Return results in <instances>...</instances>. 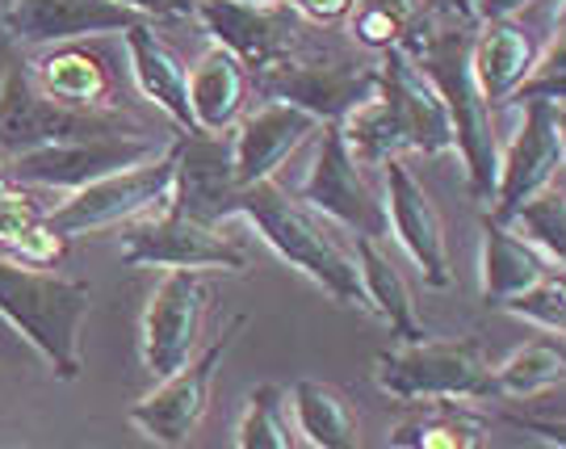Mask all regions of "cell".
I'll return each mask as SVG.
<instances>
[{
  "label": "cell",
  "mask_w": 566,
  "mask_h": 449,
  "mask_svg": "<svg viewBox=\"0 0 566 449\" xmlns=\"http://www.w3.org/2000/svg\"><path fill=\"white\" fill-rule=\"evenodd\" d=\"M382 67V93L374 102L357 105L340 123L344 144L361 164H386L399 152H424V156H458L453 123H449L446 97L437 84L420 72L407 46H390L378 55Z\"/></svg>",
  "instance_id": "1"
},
{
  "label": "cell",
  "mask_w": 566,
  "mask_h": 449,
  "mask_svg": "<svg viewBox=\"0 0 566 449\" xmlns=\"http://www.w3.org/2000/svg\"><path fill=\"white\" fill-rule=\"evenodd\" d=\"M470 42H474V21H432L420 13V21L407 34V51L420 63L437 93L446 97L453 139H458V160L465 168V185L474 202L491 206L495 194V168H500V139L491 123V102L474 81L470 67Z\"/></svg>",
  "instance_id": "2"
},
{
  "label": "cell",
  "mask_w": 566,
  "mask_h": 449,
  "mask_svg": "<svg viewBox=\"0 0 566 449\" xmlns=\"http://www.w3.org/2000/svg\"><path fill=\"white\" fill-rule=\"evenodd\" d=\"M227 219H243L264 244L282 257L285 265L311 278L336 303L365 306L357 261L332 240L324 219L306 202L290 198L277 181H256L235 189V198L227 206Z\"/></svg>",
  "instance_id": "3"
},
{
  "label": "cell",
  "mask_w": 566,
  "mask_h": 449,
  "mask_svg": "<svg viewBox=\"0 0 566 449\" xmlns=\"http://www.w3.org/2000/svg\"><path fill=\"white\" fill-rule=\"evenodd\" d=\"M93 294L76 278L0 257V320L42 357L63 383L81 378V327Z\"/></svg>",
  "instance_id": "4"
},
{
  "label": "cell",
  "mask_w": 566,
  "mask_h": 449,
  "mask_svg": "<svg viewBox=\"0 0 566 449\" xmlns=\"http://www.w3.org/2000/svg\"><path fill=\"white\" fill-rule=\"evenodd\" d=\"M177 144V135H151L147 126L135 118L122 126H105L93 135H72V139H55V144L30 147L9 160H0V177L30 189H81L88 181H102L109 173L135 168V164L160 160L168 147Z\"/></svg>",
  "instance_id": "5"
},
{
  "label": "cell",
  "mask_w": 566,
  "mask_h": 449,
  "mask_svg": "<svg viewBox=\"0 0 566 449\" xmlns=\"http://www.w3.org/2000/svg\"><path fill=\"white\" fill-rule=\"evenodd\" d=\"M374 383L399 404H449L495 395L491 362L474 341H399L374 357Z\"/></svg>",
  "instance_id": "6"
},
{
  "label": "cell",
  "mask_w": 566,
  "mask_h": 449,
  "mask_svg": "<svg viewBox=\"0 0 566 449\" xmlns=\"http://www.w3.org/2000/svg\"><path fill=\"white\" fill-rule=\"evenodd\" d=\"M172 189H177V144L168 147L160 160L135 164V168H122V173H109L102 181L72 189L60 206L46 210V227L60 240H76V236L105 231V227L135 223V219L168 210Z\"/></svg>",
  "instance_id": "7"
},
{
  "label": "cell",
  "mask_w": 566,
  "mask_h": 449,
  "mask_svg": "<svg viewBox=\"0 0 566 449\" xmlns=\"http://www.w3.org/2000/svg\"><path fill=\"white\" fill-rule=\"evenodd\" d=\"M240 332L243 315H235L202 353H193L181 369H172L168 378H160V387L151 390V395H143L139 404H130V411H126L130 429H139L147 441H156L164 449L189 446V437L198 432L206 408H210L214 374H219V366H223V357L231 353Z\"/></svg>",
  "instance_id": "8"
},
{
  "label": "cell",
  "mask_w": 566,
  "mask_h": 449,
  "mask_svg": "<svg viewBox=\"0 0 566 449\" xmlns=\"http://www.w3.org/2000/svg\"><path fill=\"white\" fill-rule=\"evenodd\" d=\"M378 88H382L378 63H357L344 55H290L261 72V93L269 102L298 105L324 126L344 123L357 105L374 102Z\"/></svg>",
  "instance_id": "9"
},
{
  "label": "cell",
  "mask_w": 566,
  "mask_h": 449,
  "mask_svg": "<svg viewBox=\"0 0 566 449\" xmlns=\"http://www.w3.org/2000/svg\"><path fill=\"white\" fill-rule=\"evenodd\" d=\"M365 164L348 152L340 126H324L319 130V147L315 160L306 168L303 185H298V202H306L319 219L340 223L353 231L357 240H382L386 236V206L382 194L365 181Z\"/></svg>",
  "instance_id": "10"
},
{
  "label": "cell",
  "mask_w": 566,
  "mask_h": 449,
  "mask_svg": "<svg viewBox=\"0 0 566 449\" xmlns=\"http://www.w3.org/2000/svg\"><path fill=\"white\" fill-rule=\"evenodd\" d=\"M516 105H521V123L512 130V139L500 147V168H495V194H491L495 223H507L528 198H537L546 185L558 181V168H566L554 102L516 97Z\"/></svg>",
  "instance_id": "11"
},
{
  "label": "cell",
  "mask_w": 566,
  "mask_h": 449,
  "mask_svg": "<svg viewBox=\"0 0 566 449\" xmlns=\"http://www.w3.org/2000/svg\"><path fill=\"white\" fill-rule=\"evenodd\" d=\"M122 123H130V118L118 109H76V105L46 97L34 81V72L18 60L9 81H4V97H0V160L30 152V147L72 139V135H93V130Z\"/></svg>",
  "instance_id": "12"
},
{
  "label": "cell",
  "mask_w": 566,
  "mask_h": 449,
  "mask_svg": "<svg viewBox=\"0 0 566 449\" xmlns=\"http://www.w3.org/2000/svg\"><path fill=\"white\" fill-rule=\"evenodd\" d=\"M122 261L126 265H151V269H189V273H243L248 257L235 248L219 227H206L189 215L160 210L126 223L122 236Z\"/></svg>",
  "instance_id": "13"
},
{
  "label": "cell",
  "mask_w": 566,
  "mask_h": 449,
  "mask_svg": "<svg viewBox=\"0 0 566 449\" xmlns=\"http://www.w3.org/2000/svg\"><path fill=\"white\" fill-rule=\"evenodd\" d=\"M382 206L386 236H395V244L407 252V261L424 278V286L446 290L453 282V269H449V240L441 210L399 156L382 164Z\"/></svg>",
  "instance_id": "14"
},
{
  "label": "cell",
  "mask_w": 566,
  "mask_h": 449,
  "mask_svg": "<svg viewBox=\"0 0 566 449\" xmlns=\"http://www.w3.org/2000/svg\"><path fill=\"white\" fill-rule=\"evenodd\" d=\"M206 290L202 273L189 269H168L143 311V366L156 378H168L181 369L202 341V315H206Z\"/></svg>",
  "instance_id": "15"
},
{
  "label": "cell",
  "mask_w": 566,
  "mask_h": 449,
  "mask_svg": "<svg viewBox=\"0 0 566 449\" xmlns=\"http://www.w3.org/2000/svg\"><path fill=\"white\" fill-rule=\"evenodd\" d=\"M135 21H143L135 9L118 0H9L4 4V39L13 46H63V42L102 39V34H122Z\"/></svg>",
  "instance_id": "16"
},
{
  "label": "cell",
  "mask_w": 566,
  "mask_h": 449,
  "mask_svg": "<svg viewBox=\"0 0 566 449\" xmlns=\"http://www.w3.org/2000/svg\"><path fill=\"white\" fill-rule=\"evenodd\" d=\"M324 130V123L315 114H306L290 102H269L256 105L252 114H243L240 123L231 126V173L235 185H256L273 181L282 168L306 139H315Z\"/></svg>",
  "instance_id": "17"
},
{
  "label": "cell",
  "mask_w": 566,
  "mask_h": 449,
  "mask_svg": "<svg viewBox=\"0 0 566 449\" xmlns=\"http://www.w3.org/2000/svg\"><path fill=\"white\" fill-rule=\"evenodd\" d=\"M193 18L202 21L214 46L231 51L248 72H264L273 63L290 60L294 18L285 13V4L256 9V4H240V0H193Z\"/></svg>",
  "instance_id": "18"
},
{
  "label": "cell",
  "mask_w": 566,
  "mask_h": 449,
  "mask_svg": "<svg viewBox=\"0 0 566 449\" xmlns=\"http://www.w3.org/2000/svg\"><path fill=\"white\" fill-rule=\"evenodd\" d=\"M537 60H542V46L528 25H521L516 18L479 21L474 42H470V67L491 105L512 102L537 72Z\"/></svg>",
  "instance_id": "19"
},
{
  "label": "cell",
  "mask_w": 566,
  "mask_h": 449,
  "mask_svg": "<svg viewBox=\"0 0 566 449\" xmlns=\"http://www.w3.org/2000/svg\"><path fill=\"white\" fill-rule=\"evenodd\" d=\"M126 39V60L130 76L139 84V93L160 109L168 123L181 135H193V114H189V67L181 55L156 34V25L143 18L130 30H122Z\"/></svg>",
  "instance_id": "20"
},
{
  "label": "cell",
  "mask_w": 566,
  "mask_h": 449,
  "mask_svg": "<svg viewBox=\"0 0 566 449\" xmlns=\"http://www.w3.org/2000/svg\"><path fill=\"white\" fill-rule=\"evenodd\" d=\"M248 93H252V72L231 51H223V46L202 51L198 63L189 67V114H193V130H202V135H227L248 114Z\"/></svg>",
  "instance_id": "21"
},
{
  "label": "cell",
  "mask_w": 566,
  "mask_h": 449,
  "mask_svg": "<svg viewBox=\"0 0 566 449\" xmlns=\"http://www.w3.org/2000/svg\"><path fill=\"white\" fill-rule=\"evenodd\" d=\"M549 273V261L528 244L525 236H516L507 223H495L491 215L483 219V257H479V286L483 299L495 306L521 299Z\"/></svg>",
  "instance_id": "22"
},
{
  "label": "cell",
  "mask_w": 566,
  "mask_h": 449,
  "mask_svg": "<svg viewBox=\"0 0 566 449\" xmlns=\"http://www.w3.org/2000/svg\"><path fill=\"white\" fill-rule=\"evenodd\" d=\"M34 81L46 97L76 109H109V93H114V76L105 67L102 55L84 51L76 42L63 46H46L39 60L30 63Z\"/></svg>",
  "instance_id": "23"
},
{
  "label": "cell",
  "mask_w": 566,
  "mask_h": 449,
  "mask_svg": "<svg viewBox=\"0 0 566 449\" xmlns=\"http://www.w3.org/2000/svg\"><path fill=\"white\" fill-rule=\"evenodd\" d=\"M357 273H361L365 306L390 327L395 341H424L428 332L416 315V294L407 286L403 269L382 252L378 240H357Z\"/></svg>",
  "instance_id": "24"
},
{
  "label": "cell",
  "mask_w": 566,
  "mask_h": 449,
  "mask_svg": "<svg viewBox=\"0 0 566 449\" xmlns=\"http://www.w3.org/2000/svg\"><path fill=\"white\" fill-rule=\"evenodd\" d=\"M285 404L294 416V432L311 449H361L357 441V416L336 387L303 378L285 390Z\"/></svg>",
  "instance_id": "25"
},
{
  "label": "cell",
  "mask_w": 566,
  "mask_h": 449,
  "mask_svg": "<svg viewBox=\"0 0 566 449\" xmlns=\"http://www.w3.org/2000/svg\"><path fill=\"white\" fill-rule=\"evenodd\" d=\"M67 240H60L46 227V210L30 194V185H18L0 177V248L18 252L30 265H46L63 252Z\"/></svg>",
  "instance_id": "26"
},
{
  "label": "cell",
  "mask_w": 566,
  "mask_h": 449,
  "mask_svg": "<svg viewBox=\"0 0 566 449\" xmlns=\"http://www.w3.org/2000/svg\"><path fill=\"white\" fill-rule=\"evenodd\" d=\"M566 383V345L554 336H537L528 345L512 348L500 366L491 369V390L504 399H537Z\"/></svg>",
  "instance_id": "27"
},
{
  "label": "cell",
  "mask_w": 566,
  "mask_h": 449,
  "mask_svg": "<svg viewBox=\"0 0 566 449\" xmlns=\"http://www.w3.org/2000/svg\"><path fill=\"white\" fill-rule=\"evenodd\" d=\"M395 449H483L486 425L474 411L462 408H432L424 416H411L390 432Z\"/></svg>",
  "instance_id": "28"
},
{
  "label": "cell",
  "mask_w": 566,
  "mask_h": 449,
  "mask_svg": "<svg viewBox=\"0 0 566 449\" xmlns=\"http://www.w3.org/2000/svg\"><path fill=\"white\" fill-rule=\"evenodd\" d=\"M235 449H298V432L290 425L285 390L273 383L248 390L235 425Z\"/></svg>",
  "instance_id": "29"
},
{
  "label": "cell",
  "mask_w": 566,
  "mask_h": 449,
  "mask_svg": "<svg viewBox=\"0 0 566 449\" xmlns=\"http://www.w3.org/2000/svg\"><path fill=\"white\" fill-rule=\"evenodd\" d=\"M507 227L516 231V236H525L528 244L537 248L546 261L566 269V189L558 181L546 185L537 198H528Z\"/></svg>",
  "instance_id": "30"
},
{
  "label": "cell",
  "mask_w": 566,
  "mask_h": 449,
  "mask_svg": "<svg viewBox=\"0 0 566 449\" xmlns=\"http://www.w3.org/2000/svg\"><path fill=\"white\" fill-rule=\"evenodd\" d=\"M420 13H424L420 0H357L348 13V25L365 51L382 55L390 46H403Z\"/></svg>",
  "instance_id": "31"
},
{
  "label": "cell",
  "mask_w": 566,
  "mask_h": 449,
  "mask_svg": "<svg viewBox=\"0 0 566 449\" xmlns=\"http://www.w3.org/2000/svg\"><path fill=\"white\" fill-rule=\"evenodd\" d=\"M504 311L521 315L528 324L546 327L554 336H566V269H549L537 286L525 290L521 299L504 303Z\"/></svg>",
  "instance_id": "32"
},
{
  "label": "cell",
  "mask_w": 566,
  "mask_h": 449,
  "mask_svg": "<svg viewBox=\"0 0 566 449\" xmlns=\"http://www.w3.org/2000/svg\"><path fill=\"white\" fill-rule=\"evenodd\" d=\"M512 420L528 437H537V441H546L554 449H566V416H512Z\"/></svg>",
  "instance_id": "33"
},
{
  "label": "cell",
  "mask_w": 566,
  "mask_h": 449,
  "mask_svg": "<svg viewBox=\"0 0 566 449\" xmlns=\"http://www.w3.org/2000/svg\"><path fill=\"white\" fill-rule=\"evenodd\" d=\"M353 4L357 0H294V9L315 25H340V21H348Z\"/></svg>",
  "instance_id": "34"
},
{
  "label": "cell",
  "mask_w": 566,
  "mask_h": 449,
  "mask_svg": "<svg viewBox=\"0 0 566 449\" xmlns=\"http://www.w3.org/2000/svg\"><path fill=\"white\" fill-rule=\"evenodd\" d=\"M126 9H135L139 18L160 21V18H193V0H118Z\"/></svg>",
  "instance_id": "35"
},
{
  "label": "cell",
  "mask_w": 566,
  "mask_h": 449,
  "mask_svg": "<svg viewBox=\"0 0 566 449\" xmlns=\"http://www.w3.org/2000/svg\"><path fill=\"white\" fill-rule=\"evenodd\" d=\"M533 76H566V25H554V39L542 46V60H537Z\"/></svg>",
  "instance_id": "36"
},
{
  "label": "cell",
  "mask_w": 566,
  "mask_h": 449,
  "mask_svg": "<svg viewBox=\"0 0 566 449\" xmlns=\"http://www.w3.org/2000/svg\"><path fill=\"white\" fill-rule=\"evenodd\" d=\"M420 9H424V18L432 21H474V0H420Z\"/></svg>",
  "instance_id": "37"
},
{
  "label": "cell",
  "mask_w": 566,
  "mask_h": 449,
  "mask_svg": "<svg viewBox=\"0 0 566 449\" xmlns=\"http://www.w3.org/2000/svg\"><path fill=\"white\" fill-rule=\"evenodd\" d=\"M516 97H542V102L566 105V76H533V81H525V88Z\"/></svg>",
  "instance_id": "38"
},
{
  "label": "cell",
  "mask_w": 566,
  "mask_h": 449,
  "mask_svg": "<svg viewBox=\"0 0 566 449\" xmlns=\"http://www.w3.org/2000/svg\"><path fill=\"white\" fill-rule=\"evenodd\" d=\"M537 4V0H474V18L479 21H500V18H516L521 9Z\"/></svg>",
  "instance_id": "39"
},
{
  "label": "cell",
  "mask_w": 566,
  "mask_h": 449,
  "mask_svg": "<svg viewBox=\"0 0 566 449\" xmlns=\"http://www.w3.org/2000/svg\"><path fill=\"white\" fill-rule=\"evenodd\" d=\"M13 63H18V46L9 39H0V97H4V81H9V72H13Z\"/></svg>",
  "instance_id": "40"
},
{
  "label": "cell",
  "mask_w": 566,
  "mask_h": 449,
  "mask_svg": "<svg viewBox=\"0 0 566 449\" xmlns=\"http://www.w3.org/2000/svg\"><path fill=\"white\" fill-rule=\"evenodd\" d=\"M554 123H558V139H563V160H566V105H554Z\"/></svg>",
  "instance_id": "41"
},
{
  "label": "cell",
  "mask_w": 566,
  "mask_h": 449,
  "mask_svg": "<svg viewBox=\"0 0 566 449\" xmlns=\"http://www.w3.org/2000/svg\"><path fill=\"white\" fill-rule=\"evenodd\" d=\"M240 4H256V9H273V4H285V0H240Z\"/></svg>",
  "instance_id": "42"
},
{
  "label": "cell",
  "mask_w": 566,
  "mask_h": 449,
  "mask_svg": "<svg viewBox=\"0 0 566 449\" xmlns=\"http://www.w3.org/2000/svg\"><path fill=\"white\" fill-rule=\"evenodd\" d=\"M554 25H566V0H558V13H554Z\"/></svg>",
  "instance_id": "43"
}]
</instances>
